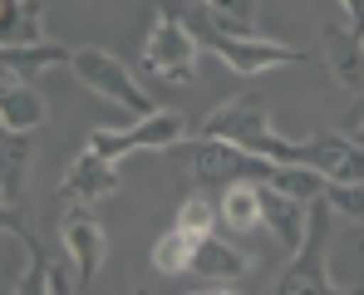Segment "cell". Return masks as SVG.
I'll list each match as a JSON object with an SVG mask.
<instances>
[{
	"label": "cell",
	"instance_id": "1",
	"mask_svg": "<svg viewBox=\"0 0 364 295\" xmlns=\"http://www.w3.org/2000/svg\"><path fill=\"white\" fill-rule=\"evenodd\" d=\"M202 138H227V143H237L246 153H261V158H271V163H305V168H310V143L281 138V133L271 128L266 109H261L251 94L222 104V109H212L207 123H202Z\"/></svg>",
	"mask_w": 364,
	"mask_h": 295
},
{
	"label": "cell",
	"instance_id": "2",
	"mask_svg": "<svg viewBox=\"0 0 364 295\" xmlns=\"http://www.w3.org/2000/svg\"><path fill=\"white\" fill-rule=\"evenodd\" d=\"M182 15H187L182 0H158V20L148 30L143 64H148V74H158L168 84H197V50H202V40L192 35V25Z\"/></svg>",
	"mask_w": 364,
	"mask_h": 295
},
{
	"label": "cell",
	"instance_id": "3",
	"mask_svg": "<svg viewBox=\"0 0 364 295\" xmlns=\"http://www.w3.org/2000/svg\"><path fill=\"white\" fill-rule=\"evenodd\" d=\"M192 35L202 40V50H217V59L237 74H266V69H281V64H305V50H291V45H271L261 35H227L207 20V10H192Z\"/></svg>",
	"mask_w": 364,
	"mask_h": 295
},
{
	"label": "cell",
	"instance_id": "4",
	"mask_svg": "<svg viewBox=\"0 0 364 295\" xmlns=\"http://www.w3.org/2000/svg\"><path fill=\"white\" fill-rule=\"evenodd\" d=\"M69 74H74L84 89H94L99 99L119 104L123 114H133V118L153 114V104H148V94L138 89V79L128 74V64H123L119 55H109V50H99V45H79L74 59H69Z\"/></svg>",
	"mask_w": 364,
	"mask_h": 295
},
{
	"label": "cell",
	"instance_id": "5",
	"mask_svg": "<svg viewBox=\"0 0 364 295\" xmlns=\"http://www.w3.org/2000/svg\"><path fill=\"white\" fill-rule=\"evenodd\" d=\"M182 138H187V118L178 109H153V114H143L138 123H128V128H94L89 133V143L84 148H94V153H104V158H128V153H148V148H178Z\"/></svg>",
	"mask_w": 364,
	"mask_h": 295
},
{
	"label": "cell",
	"instance_id": "6",
	"mask_svg": "<svg viewBox=\"0 0 364 295\" xmlns=\"http://www.w3.org/2000/svg\"><path fill=\"white\" fill-rule=\"evenodd\" d=\"M187 173L197 177V187H232L242 177H271L276 163L261 158V153H246L227 138H202L192 153H187Z\"/></svg>",
	"mask_w": 364,
	"mask_h": 295
},
{
	"label": "cell",
	"instance_id": "7",
	"mask_svg": "<svg viewBox=\"0 0 364 295\" xmlns=\"http://www.w3.org/2000/svg\"><path fill=\"white\" fill-rule=\"evenodd\" d=\"M325 241H330V202L320 197L310 207V232H305L301 251L291 256V266L281 271L276 291L301 295V291H330V271H325Z\"/></svg>",
	"mask_w": 364,
	"mask_h": 295
},
{
	"label": "cell",
	"instance_id": "8",
	"mask_svg": "<svg viewBox=\"0 0 364 295\" xmlns=\"http://www.w3.org/2000/svg\"><path fill=\"white\" fill-rule=\"evenodd\" d=\"M246 271H251V256H246L242 246H232L227 236H217V232L197 236V246H192V266H187V276L202 281L197 291H232Z\"/></svg>",
	"mask_w": 364,
	"mask_h": 295
},
{
	"label": "cell",
	"instance_id": "9",
	"mask_svg": "<svg viewBox=\"0 0 364 295\" xmlns=\"http://www.w3.org/2000/svg\"><path fill=\"white\" fill-rule=\"evenodd\" d=\"M60 236H64V256H69V266H74L79 286H89V281L104 271V251H109L104 227H99V217L89 212V202H79V207H69V212H64Z\"/></svg>",
	"mask_w": 364,
	"mask_h": 295
},
{
	"label": "cell",
	"instance_id": "10",
	"mask_svg": "<svg viewBox=\"0 0 364 295\" xmlns=\"http://www.w3.org/2000/svg\"><path fill=\"white\" fill-rule=\"evenodd\" d=\"M261 227L276 236V246H281L286 256H296L301 241H305V232H310V202L281 192L276 182L261 177Z\"/></svg>",
	"mask_w": 364,
	"mask_h": 295
},
{
	"label": "cell",
	"instance_id": "11",
	"mask_svg": "<svg viewBox=\"0 0 364 295\" xmlns=\"http://www.w3.org/2000/svg\"><path fill=\"white\" fill-rule=\"evenodd\" d=\"M119 192V168H114V158H104V153H94V148H84L79 158H74V168L64 173L60 182V197L64 202H104V197H114Z\"/></svg>",
	"mask_w": 364,
	"mask_h": 295
},
{
	"label": "cell",
	"instance_id": "12",
	"mask_svg": "<svg viewBox=\"0 0 364 295\" xmlns=\"http://www.w3.org/2000/svg\"><path fill=\"white\" fill-rule=\"evenodd\" d=\"M0 79H5V89H0V123H5V133H35V128H45L50 109L40 99V89H30L25 74L10 69V64H0Z\"/></svg>",
	"mask_w": 364,
	"mask_h": 295
},
{
	"label": "cell",
	"instance_id": "13",
	"mask_svg": "<svg viewBox=\"0 0 364 295\" xmlns=\"http://www.w3.org/2000/svg\"><path fill=\"white\" fill-rule=\"evenodd\" d=\"M310 168L325 182H364V143L340 133L310 138Z\"/></svg>",
	"mask_w": 364,
	"mask_h": 295
},
{
	"label": "cell",
	"instance_id": "14",
	"mask_svg": "<svg viewBox=\"0 0 364 295\" xmlns=\"http://www.w3.org/2000/svg\"><path fill=\"white\" fill-rule=\"evenodd\" d=\"M325 271L330 291H364V222L325 241Z\"/></svg>",
	"mask_w": 364,
	"mask_h": 295
},
{
	"label": "cell",
	"instance_id": "15",
	"mask_svg": "<svg viewBox=\"0 0 364 295\" xmlns=\"http://www.w3.org/2000/svg\"><path fill=\"white\" fill-rule=\"evenodd\" d=\"M0 246H5V291H30V281L45 276L40 246L20 232L15 217H5V227H0Z\"/></svg>",
	"mask_w": 364,
	"mask_h": 295
},
{
	"label": "cell",
	"instance_id": "16",
	"mask_svg": "<svg viewBox=\"0 0 364 295\" xmlns=\"http://www.w3.org/2000/svg\"><path fill=\"white\" fill-rule=\"evenodd\" d=\"M325 64L345 89H364V30L330 25L325 30Z\"/></svg>",
	"mask_w": 364,
	"mask_h": 295
},
{
	"label": "cell",
	"instance_id": "17",
	"mask_svg": "<svg viewBox=\"0 0 364 295\" xmlns=\"http://www.w3.org/2000/svg\"><path fill=\"white\" fill-rule=\"evenodd\" d=\"M217 212H222V227L232 236H251L261 227V177H242L232 187H222Z\"/></svg>",
	"mask_w": 364,
	"mask_h": 295
},
{
	"label": "cell",
	"instance_id": "18",
	"mask_svg": "<svg viewBox=\"0 0 364 295\" xmlns=\"http://www.w3.org/2000/svg\"><path fill=\"white\" fill-rule=\"evenodd\" d=\"M40 20H45V5H40V0H10L5 25H0V45H5V50L40 45Z\"/></svg>",
	"mask_w": 364,
	"mask_h": 295
},
{
	"label": "cell",
	"instance_id": "19",
	"mask_svg": "<svg viewBox=\"0 0 364 295\" xmlns=\"http://www.w3.org/2000/svg\"><path fill=\"white\" fill-rule=\"evenodd\" d=\"M192 246H197V236H187L182 227H168V232L153 241V266H158V276H187Z\"/></svg>",
	"mask_w": 364,
	"mask_h": 295
},
{
	"label": "cell",
	"instance_id": "20",
	"mask_svg": "<svg viewBox=\"0 0 364 295\" xmlns=\"http://www.w3.org/2000/svg\"><path fill=\"white\" fill-rule=\"evenodd\" d=\"M266 182H276L281 192L301 197V202H310V207H315V202L325 197V187H330L325 177L315 173V168H305V163H276V173L266 177Z\"/></svg>",
	"mask_w": 364,
	"mask_h": 295
},
{
	"label": "cell",
	"instance_id": "21",
	"mask_svg": "<svg viewBox=\"0 0 364 295\" xmlns=\"http://www.w3.org/2000/svg\"><path fill=\"white\" fill-rule=\"evenodd\" d=\"M69 59H74V50H64V45H25V50H5L0 55V64H10V69H69Z\"/></svg>",
	"mask_w": 364,
	"mask_h": 295
},
{
	"label": "cell",
	"instance_id": "22",
	"mask_svg": "<svg viewBox=\"0 0 364 295\" xmlns=\"http://www.w3.org/2000/svg\"><path fill=\"white\" fill-rule=\"evenodd\" d=\"M207 20L227 35H256V0H207Z\"/></svg>",
	"mask_w": 364,
	"mask_h": 295
},
{
	"label": "cell",
	"instance_id": "23",
	"mask_svg": "<svg viewBox=\"0 0 364 295\" xmlns=\"http://www.w3.org/2000/svg\"><path fill=\"white\" fill-rule=\"evenodd\" d=\"M30 168V133H5V202H20Z\"/></svg>",
	"mask_w": 364,
	"mask_h": 295
},
{
	"label": "cell",
	"instance_id": "24",
	"mask_svg": "<svg viewBox=\"0 0 364 295\" xmlns=\"http://www.w3.org/2000/svg\"><path fill=\"white\" fill-rule=\"evenodd\" d=\"M173 227H182L187 236H207V232L222 227V212H217V202H207V197L197 192V197H187L178 207V222H173Z\"/></svg>",
	"mask_w": 364,
	"mask_h": 295
},
{
	"label": "cell",
	"instance_id": "25",
	"mask_svg": "<svg viewBox=\"0 0 364 295\" xmlns=\"http://www.w3.org/2000/svg\"><path fill=\"white\" fill-rule=\"evenodd\" d=\"M325 202H330L340 217L364 222V182H330V187H325Z\"/></svg>",
	"mask_w": 364,
	"mask_h": 295
},
{
	"label": "cell",
	"instance_id": "26",
	"mask_svg": "<svg viewBox=\"0 0 364 295\" xmlns=\"http://www.w3.org/2000/svg\"><path fill=\"white\" fill-rule=\"evenodd\" d=\"M40 291H50V295L79 291V276H69V271H60V266H45V276H40Z\"/></svg>",
	"mask_w": 364,
	"mask_h": 295
},
{
	"label": "cell",
	"instance_id": "27",
	"mask_svg": "<svg viewBox=\"0 0 364 295\" xmlns=\"http://www.w3.org/2000/svg\"><path fill=\"white\" fill-rule=\"evenodd\" d=\"M340 10L350 15V25H355V30H364V0H340Z\"/></svg>",
	"mask_w": 364,
	"mask_h": 295
},
{
	"label": "cell",
	"instance_id": "28",
	"mask_svg": "<svg viewBox=\"0 0 364 295\" xmlns=\"http://www.w3.org/2000/svg\"><path fill=\"white\" fill-rule=\"evenodd\" d=\"M182 5H187V10H207V0H182Z\"/></svg>",
	"mask_w": 364,
	"mask_h": 295
},
{
	"label": "cell",
	"instance_id": "29",
	"mask_svg": "<svg viewBox=\"0 0 364 295\" xmlns=\"http://www.w3.org/2000/svg\"><path fill=\"white\" fill-rule=\"evenodd\" d=\"M355 138H360V143H364V123H360V133H355Z\"/></svg>",
	"mask_w": 364,
	"mask_h": 295
}]
</instances>
